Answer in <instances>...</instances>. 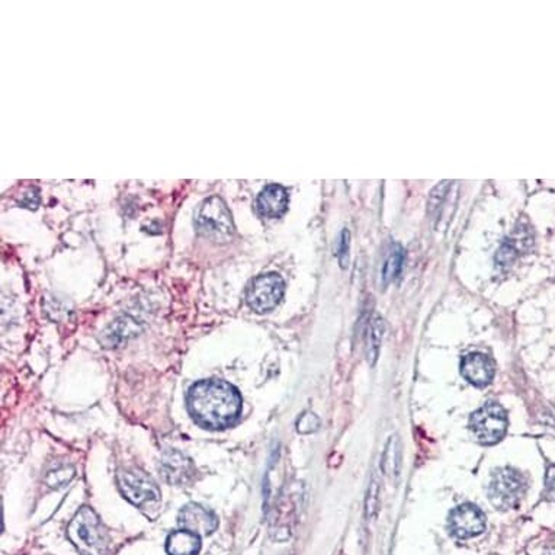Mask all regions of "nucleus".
<instances>
[{
	"label": "nucleus",
	"mask_w": 555,
	"mask_h": 555,
	"mask_svg": "<svg viewBox=\"0 0 555 555\" xmlns=\"http://www.w3.org/2000/svg\"><path fill=\"white\" fill-rule=\"evenodd\" d=\"M189 413L208 429H226L241 415V397L234 385L220 379H202L186 397Z\"/></svg>",
	"instance_id": "f257e3e1"
},
{
	"label": "nucleus",
	"mask_w": 555,
	"mask_h": 555,
	"mask_svg": "<svg viewBox=\"0 0 555 555\" xmlns=\"http://www.w3.org/2000/svg\"><path fill=\"white\" fill-rule=\"evenodd\" d=\"M67 538L82 555H106L109 534L101 518L89 506H83L67 526Z\"/></svg>",
	"instance_id": "f03ea898"
},
{
	"label": "nucleus",
	"mask_w": 555,
	"mask_h": 555,
	"mask_svg": "<svg viewBox=\"0 0 555 555\" xmlns=\"http://www.w3.org/2000/svg\"><path fill=\"white\" fill-rule=\"evenodd\" d=\"M194 226L202 237L215 243H227L234 233L231 214L219 197H209L197 207Z\"/></svg>",
	"instance_id": "7ed1b4c3"
},
{
	"label": "nucleus",
	"mask_w": 555,
	"mask_h": 555,
	"mask_svg": "<svg viewBox=\"0 0 555 555\" xmlns=\"http://www.w3.org/2000/svg\"><path fill=\"white\" fill-rule=\"evenodd\" d=\"M526 492V480L515 468L497 470L490 481L489 497L494 508L509 511L516 508Z\"/></svg>",
	"instance_id": "20e7f679"
},
{
	"label": "nucleus",
	"mask_w": 555,
	"mask_h": 555,
	"mask_svg": "<svg viewBox=\"0 0 555 555\" xmlns=\"http://www.w3.org/2000/svg\"><path fill=\"white\" fill-rule=\"evenodd\" d=\"M470 427L478 442L494 445L501 441L508 432V413L499 403H487L471 416Z\"/></svg>",
	"instance_id": "39448f33"
},
{
	"label": "nucleus",
	"mask_w": 555,
	"mask_h": 555,
	"mask_svg": "<svg viewBox=\"0 0 555 555\" xmlns=\"http://www.w3.org/2000/svg\"><path fill=\"white\" fill-rule=\"evenodd\" d=\"M116 484L123 496L141 509L157 503L161 497L153 478L138 468L119 470L116 472Z\"/></svg>",
	"instance_id": "423d86ee"
},
{
	"label": "nucleus",
	"mask_w": 555,
	"mask_h": 555,
	"mask_svg": "<svg viewBox=\"0 0 555 555\" xmlns=\"http://www.w3.org/2000/svg\"><path fill=\"white\" fill-rule=\"evenodd\" d=\"M283 291L285 282L278 274L269 272L259 275L248 288L246 303L253 311L263 315V312L274 310L281 303Z\"/></svg>",
	"instance_id": "0eeeda50"
},
{
	"label": "nucleus",
	"mask_w": 555,
	"mask_h": 555,
	"mask_svg": "<svg viewBox=\"0 0 555 555\" xmlns=\"http://www.w3.org/2000/svg\"><path fill=\"white\" fill-rule=\"evenodd\" d=\"M448 525L453 537L468 539L484 532L486 515L471 503L461 504L449 513Z\"/></svg>",
	"instance_id": "6e6552de"
},
{
	"label": "nucleus",
	"mask_w": 555,
	"mask_h": 555,
	"mask_svg": "<svg viewBox=\"0 0 555 555\" xmlns=\"http://www.w3.org/2000/svg\"><path fill=\"white\" fill-rule=\"evenodd\" d=\"M178 523L197 535H211L219 527L216 515L198 503H188L178 515Z\"/></svg>",
	"instance_id": "1a4fd4ad"
},
{
	"label": "nucleus",
	"mask_w": 555,
	"mask_h": 555,
	"mask_svg": "<svg viewBox=\"0 0 555 555\" xmlns=\"http://www.w3.org/2000/svg\"><path fill=\"white\" fill-rule=\"evenodd\" d=\"M160 471L164 480L175 486L188 484L194 480L197 468L189 456L179 451H167L163 453L160 461Z\"/></svg>",
	"instance_id": "9d476101"
},
{
	"label": "nucleus",
	"mask_w": 555,
	"mask_h": 555,
	"mask_svg": "<svg viewBox=\"0 0 555 555\" xmlns=\"http://www.w3.org/2000/svg\"><path fill=\"white\" fill-rule=\"evenodd\" d=\"M298 494L288 492L283 494L275 508V513L271 518V535L276 541H286L291 537V530L297 518V501Z\"/></svg>",
	"instance_id": "9b49d317"
},
{
	"label": "nucleus",
	"mask_w": 555,
	"mask_h": 555,
	"mask_svg": "<svg viewBox=\"0 0 555 555\" xmlns=\"http://www.w3.org/2000/svg\"><path fill=\"white\" fill-rule=\"evenodd\" d=\"M463 377L475 387H484L490 384L496 374V364L484 353H470L461 362Z\"/></svg>",
	"instance_id": "f8f14e48"
},
{
	"label": "nucleus",
	"mask_w": 555,
	"mask_h": 555,
	"mask_svg": "<svg viewBox=\"0 0 555 555\" xmlns=\"http://www.w3.org/2000/svg\"><path fill=\"white\" fill-rule=\"evenodd\" d=\"M256 208L264 219H279L288 209L286 189L278 183L264 186L256 200Z\"/></svg>",
	"instance_id": "ddd939ff"
},
{
	"label": "nucleus",
	"mask_w": 555,
	"mask_h": 555,
	"mask_svg": "<svg viewBox=\"0 0 555 555\" xmlns=\"http://www.w3.org/2000/svg\"><path fill=\"white\" fill-rule=\"evenodd\" d=\"M166 551L169 555H197L201 551V537L186 529L176 530L167 537Z\"/></svg>",
	"instance_id": "4468645a"
},
{
	"label": "nucleus",
	"mask_w": 555,
	"mask_h": 555,
	"mask_svg": "<svg viewBox=\"0 0 555 555\" xmlns=\"http://www.w3.org/2000/svg\"><path fill=\"white\" fill-rule=\"evenodd\" d=\"M404 259H405V255H404L403 248L398 245H394L391 248V252L389 253L387 259H385L384 268H382L384 285H389L390 282H393L394 279L398 278V275L401 274V269H403Z\"/></svg>",
	"instance_id": "2eb2a0df"
},
{
	"label": "nucleus",
	"mask_w": 555,
	"mask_h": 555,
	"mask_svg": "<svg viewBox=\"0 0 555 555\" xmlns=\"http://www.w3.org/2000/svg\"><path fill=\"white\" fill-rule=\"evenodd\" d=\"M382 331H384V323L381 317L375 316L368 329V339H367V355H368V362L371 365H375V362L378 359L379 353V346L382 341Z\"/></svg>",
	"instance_id": "dca6fc26"
},
{
	"label": "nucleus",
	"mask_w": 555,
	"mask_h": 555,
	"mask_svg": "<svg viewBox=\"0 0 555 555\" xmlns=\"http://www.w3.org/2000/svg\"><path fill=\"white\" fill-rule=\"evenodd\" d=\"M131 323L127 319L123 320H118L115 322L109 329H106V331L104 333V339L102 342L108 346L112 348L114 345H116L118 342H121L127 337V334H131L134 331V329H131Z\"/></svg>",
	"instance_id": "f3484780"
},
{
	"label": "nucleus",
	"mask_w": 555,
	"mask_h": 555,
	"mask_svg": "<svg viewBox=\"0 0 555 555\" xmlns=\"http://www.w3.org/2000/svg\"><path fill=\"white\" fill-rule=\"evenodd\" d=\"M398 438L393 437L390 438V442L387 445L384 453V471L390 475H398V468H400V448H398Z\"/></svg>",
	"instance_id": "a211bd4d"
},
{
	"label": "nucleus",
	"mask_w": 555,
	"mask_h": 555,
	"mask_svg": "<svg viewBox=\"0 0 555 555\" xmlns=\"http://www.w3.org/2000/svg\"><path fill=\"white\" fill-rule=\"evenodd\" d=\"M75 468L71 465H61L56 470L48 471L45 475V484L50 489H60L64 487L67 482H70L75 477Z\"/></svg>",
	"instance_id": "6ab92c4d"
},
{
	"label": "nucleus",
	"mask_w": 555,
	"mask_h": 555,
	"mask_svg": "<svg viewBox=\"0 0 555 555\" xmlns=\"http://www.w3.org/2000/svg\"><path fill=\"white\" fill-rule=\"evenodd\" d=\"M320 425L322 422L315 413L305 412L297 420V430L298 433H303V435H308V433H315L316 430H319Z\"/></svg>",
	"instance_id": "aec40b11"
},
{
	"label": "nucleus",
	"mask_w": 555,
	"mask_h": 555,
	"mask_svg": "<svg viewBox=\"0 0 555 555\" xmlns=\"http://www.w3.org/2000/svg\"><path fill=\"white\" fill-rule=\"evenodd\" d=\"M379 509V484L377 481V477L372 478L370 492H368V499H367V516L370 519L375 518Z\"/></svg>",
	"instance_id": "412c9836"
},
{
	"label": "nucleus",
	"mask_w": 555,
	"mask_h": 555,
	"mask_svg": "<svg viewBox=\"0 0 555 555\" xmlns=\"http://www.w3.org/2000/svg\"><path fill=\"white\" fill-rule=\"evenodd\" d=\"M337 259L341 262V267H346L348 263V255H349V231L343 230L341 233L339 241H337Z\"/></svg>",
	"instance_id": "4be33fe9"
},
{
	"label": "nucleus",
	"mask_w": 555,
	"mask_h": 555,
	"mask_svg": "<svg viewBox=\"0 0 555 555\" xmlns=\"http://www.w3.org/2000/svg\"><path fill=\"white\" fill-rule=\"evenodd\" d=\"M544 496L547 500L555 501V465H551L545 474Z\"/></svg>",
	"instance_id": "5701e85b"
}]
</instances>
